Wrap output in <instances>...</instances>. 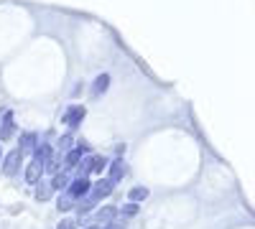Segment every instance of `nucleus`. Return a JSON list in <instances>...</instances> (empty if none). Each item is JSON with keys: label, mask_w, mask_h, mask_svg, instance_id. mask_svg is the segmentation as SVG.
I'll use <instances>...</instances> for the list:
<instances>
[{"label": "nucleus", "mask_w": 255, "mask_h": 229, "mask_svg": "<svg viewBox=\"0 0 255 229\" xmlns=\"http://www.w3.org/2000/svg\"><path fill=\"white\" fill-rule=\"evenodd\" d=\"M49 155H51L49 145H36L33 158H31L28 168H26V181H28V183H38V181H41V176H44V163H46Z\"/></svg>", "instance_id": "1"}, {"label": "nucleus", "mask_w": 255, "mask_h": 229, "mask_svg": "<svg viewBox=\"0 0 255 229\" xmlns=\"http://www.w3.org/2000/svg\"><path fill=\"white\" fill-rule=\"evenodd\" d=\"M113 189H115V183H113L110 178H100V181H95V183L90 186V196H92L95 201H100V199H105V196H110Z\"/></svg>", "instance_id": "2"}, {"label": "nucleus", "mask_w": 255, "mask_h": 229, "mask_svg": "<svg viewBox=\"0 0 255 229\" xmlns=\"http://www.w3.org/2000/svg\"><path fill=\"white\" fill-rule=\"evenodd\" d=\"M90 186H92L90 178H79V176H77V178L67 186V194H69L72 199H84V196L90 194Z\"/></svg>", "instance_id": "3"}, {"label": "nucleus", "mask_w": 255, "mask_h": 229, "mask_svg": "<svg viewBox=\"0 0 255 229\" xmlns=\"http://www.w3.org/2000/svg\"><path fill=\"white\" fill-rule=\"evenodd\" d=\"M20 160H23V155H20V151H10L5 158H3V173L5 176H15L18 168H20Z\"/></svg>", "instance_id": "4"}, {"label": "nucleus", "mask_w": 255, "mask_h": 229, "mask_svg": "<svg viewBox=\"0 0 255 229\" xmlns=\"http://www.w3.org/2000/svg\"><path fill=\"white\" fill-rule=\"evenodd\" d=\"M115 217H118V209H115V206H102V209L95 214V227H100V229L110 227V224L115 222Z\"/></svg>", "instance_id": "5"}, {"label": "nucleus", "mask_w": 255, "mask_h": 229, "mask_svg": "<svg viewBox=\"0 0 255 229\" xmlns=\"http://www.w3.org/2000/svg\"><path fill=\"white\" fill-rule=\"evenodd\" d=\"M84 115H87V107L84 105H72L67 112H64V122H67L69 128H77V125L84 120Z\"/></svg>", "instance_id": "6"}, {"label": "nucleus", "mask_w": 255, "mask_h": 229, "mask_svg": "<svg viewBox=\"0 0 255 229\" xmlns=\"http://www.w3.org/2000/svg\"><path fill=\"white\" fill-rule=\"evenodd\" d=\"M13 133H15V117H13V112H5L3 122H0V140H10Z\"/></svg>", "instance_id": "7"}, {"label": "nucleus", "mask_w": 255, "mask_h": 229, "mask_svg": "<svg viewBox=\"0 0 255 229\" xmlns=\"http://www.w3.org/2000/svg\"><path fill=\"white\" fill-rule=\"evenodd\" d=\"M36 143H38V135L36 133H23L20 135V155H26V153H33L36 151Z\"/></svg>", "instance_id": "8"}, {"label": "nucleus", "mask_w": 255, "mask_h": 229, "mask_svg": "<svg viewBox=\"0 0 255 229\" xmlns=\"http://www.w3.org/2000/svg\"><path fill=\"white\" fill-rule=\"evenodd\" d=\"M108 165H110V176H108V178H110L113 183H118V181L125 176V163H123V158H115V160H110Z\"/></svg>", "instance_id": "9"}, {"label": "nucleus", "mask_w": 255, "mask_h": 229, "mask_svg": "<svg viewBox=\"0 0 255 229\" xmlns=\"http://www.w3.org/2000/svg\"><path fill=\"white\" fill-rule=\"evenodd\" d=\"M92 168H95V155H84V158L77 163V173H79V178H87V176L92 173Z\"/></svg>", "instance_id": "10"}, {"label": "nucleus", "mask_w": 255, "mask_h": 229, "mask_svg": "<svg viewBox=\"0 0 255 229\" xmlns=\"http://www.w3.org/2000/svg\"><path fill=\"white\" fill-rule=\"evenodd\" d=\"M108 87H110V76H108V74H100V76L95 79V87H92V97H100L102 92H108Z\"/></svg>", "instance_id": "11"}, {"label": "nucleus", "mask_w": 255, "mask_h": 229, "mask_svg": "<svg viewBox=\"0 0 255 229\" xmlns=\"http://www.w3.org/2000/svg\"><path fill=\"white\" fill-rule=\"evenodd\" d=\"M49 183H51V189H54V191L67 189V186H69V173H61V171H59V173H54V178H51Z\"/></svg>", "instance_id": "12"}, {"label": "nucleus", "mask_w": 255, "mask_h": 229, "mask_svg": "<svg viewBox=\"0 0 255 229\" xmlns=\"http://www.w3.org/2000/svg\"><path fill=\"white\" fill-rule=\"evenodd\" d=\"M51 194H54L51 183H49V181H41V183H38V189H36V199H38V201H49Z\"/></svg>", "instance_id": "13"}, {"label": "nucleus", "mask_w": 255, "mask_h": 229, "mask_svg": "<svg viewBox=\"0 0 255 229\" xmlns=\"http://www.w3.org/2000/svg\"><path fill=\"white\" fill-rule=\"evenodd\" d=\"M128 199H130L133 204H138V201H145V199H148V189H145V186H135V189H130V191H128Z\"/></svg>", "instance_id": "14"}, {"label": "nucleus", "mask_w": 255, "mask_h": 229, "mask_svg": "<svg viewBox=\"0 0 255 229\" xmlns=\"http://www.w3.org/2000/svg\"><path fill=\"white\" fill-rule=\"evenodd\" d=\"M74 201H77V199H72L69 194H61V196H59V201H56L59 212H69V209H74Z\"/></svg>", "instance_id": "15"}, {"label": "nucleus", "mask_w": 255, "mask_h": 229, "mask_svg": "<svg viewBox=\"0 0 255 229\" xmlns=\"http://www.w3.org/2000/svg\"><path fill=\"white\" fill-rule=\"evenodd\" d=\"M82 204L77 206V212H79V217L82 214H87V212H92V206H95V199L92 196H84V199H79Z\"/></svg>", "instance_id": "16"}, {"label": "nucleus", "mask_w": 255, "mask_h": 229, "mask_svg": "<svg viewBox=\"0 0 255 229\" xmlns=\"http://www.w3.org/2000/svg\"><path fill=\"white\" fill-rule=\"evenodd\" d=\"M108 158H102V155H95V168H92V173H97V176H102V171L108 168Z\"/></svg>", "instance_id": "17"}, {"label": "nucleus", "mask_w": 255, "mask_h": 229, "mask_svg": "<svg viewBox=\"0 0 255 229\" xmlns=\"http://www.w3.org/2000/svg\"><path fill=\"white\" fill-rule=\"evenodd\" d=\"M72 143H74V138H72V135H64V138L59 140V148H56V151H59V153H67V151L72 148Z\"/></svg>", "instance_id": "18"}, {"label": "nucleus", "mask_w": 255, "mask_h": 229, "mask_svg": "<svg viewBox=\"0 0 255 229\" xmlns=\"http://www.w3.org/2000/svg\"><path fill=\"white\" fill-rule=\"evenodd\" d=\"M123 214H125V217H135V214H138V204H133V201L125 204V206H123Z\"/></svg>", "instance_id": "19"}, {"label": "nucleus", "mask_w": 255, "mask_h": 229, "mask_svg": "<svg viewBox=\"0 0 255 229\" xmlns=\"http://www.w3.org/2000/svg\"><path fill=\"white\" fill-rule=\"evenodd\" d=\"M56 229H77V222L74 219H61V224Z\"/></svg>", "instance_id": "20"}, {"label": "nucleus", "mask_w": 255, "mask_h": 229, "mask_svg": "<svg viewBox=\"0 0 255 229\" xmlns=\"http://www.w3.org/2000/svg\"><path fill=\"white\" fill-rule=\"evenodd\" d=\"M0 163H3V148H0Z\"/></svg>", "instance_id": "21"}, {"label": "nucleus", "mask_w": 255, "mask_h": 229, "mask_svg": "<svg viewBox=\"0 0 255 229\" xmlns=\"http://www.w3.org/2000/svg\"><path fill=\"white\" fill-rule=\"evenodd\" d=\"M87 229H100V227H95V224H92V227H87Z\"/></svg>", "instance_id": "22"}]
</instances>
